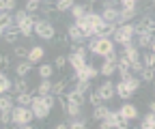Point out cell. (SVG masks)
Segmentation results:
<instances>
[{"mask_svg": "<svg viewBox=\"0 0 155 129\" xmlns=\"http://www.w3.org/2000/svg\"><path fill=\"white\" fill-rule=\"evenodd\" d=\"M99 73L104 78H112L114 73H116V63H112V60H106L104 58V65L99 67Z\"/></svg>", "mask_w": 155, "mask_h": 129, "instance_id": "cell-23", "label": "cell"}, {"mask_svg": "<svg viewBox=\"0 0 155 129\" xmlns=\"http://www.w3.org/2000/svg\"><path fill=\"white\" fill-rule=\"evenodd\" d=\"M35 34L43 41H54L56 39V28L52 24V20H45V17H39L35 22Z\"/></svg>", "mask_w": 155, "mask_h": 129, "instance_id": "cell-3", "label": "cell"}, {"mask_svg": "<svg viewBox=\"0 0 155 129\" xmlns=\"http://www.w3.org/2000/svg\"><path fill=\"white\" fill-rule=\"evenodd\" d=\"M32 95L30 93H19L17 95V103H22V105H32Z\"/></svg>", "mask_w": 155, "mask_h": 129, "instance_id": "cell-41", "label": "cell"}, {"mask_svg": "<svg viewBox=\"0 0 155 129\" xmlns=\"http://www.w3.org/2000/svg\"><path fill=\"white\" fill-rule=\"evenodd\" d=\"M116 97H121V99H125V101L134 97V90L127 86V82H125V80H121L119 84H116Z\"/></svg>", "mask_w": 155, "mask_h": 129, "instance_id": "cell-18", "label": "cell"}, {"mask_svg": "<svg viewBox=\"0 0 155 129\" xmlns=\"http://www.w3.org/2000/svg\"><path fill=\"white\" fill-rule=\"evenodd\" d=\"M0 11H7V13L15 11V0H0Z\"/></svg>", "mask_w": 155, "mask_h": 129, "instance_id": "cell-42", "label": "cell"}, {"mask_svg": "<svg viewBox=\"0 0 155 129\" xmlns=\"http://www.w3.org/2000/svg\"><path fill=\"white\" fill-rule=\"evenodd\" d=\"M26 11H28V13H37V11H41V2L28 0V2H26Z\"/></svg>", "mask_w": 155, "mask_h": 129, "instance_id": "cell-43", "label": "cell"}, {"mask_svg": "<svg viewBox=\"0 0 155 129\" xmlns=\"http://www.w3.org/2000/svg\"><path fill=\"white\" fill-rule=\"evenodd\" d=\"M110 112H112V110H110V108L106 105V101H104V103H99V105L93 108V118H95V121H104V118L110 116Z\"/></svg>", "mask_w": 155, "mask_h": 129, "instance_id": "cell-16", "label": "cell"}, {"mask_svg": "<svg viewBox=\"0 0 155 129\" xmlns=\"http://www.w3.org/2000/svg\"><path fill=\"white\" fill-rule=\"evenodd\" d=\"M52 73H54V65H48V63H41L39 65V76L43 78H52Z\"/></svg>", "mask_w": 155, "mask_h": 129, "instance_id": "cell-31", "label": "cell"}, {"mask_svg": "<svg viewBox=\"0 0 155 129\" xmlns=\"http://www.w3.org/2000/svg\"><path fill=\"white\" fill-rule=\"evenodd\" d=\"M69 13L73 15V20H80V17H84V15L88 13V7H86V5H73V9H71Z\"/></svg>", "mask_w": 155, "mask_h": 129, "instance_id": "cell-28", "label": "cell"}, {"mask_svg": "<svg viewBox=\"0 0 155 129\" xmlns=\"http://www.w3.org/2000/svg\"><path fill=\"white\" fill-rule=\"evenodd\" d=\"M32 110H35V116H37L39 121L48 118V116H50V112H52V108L45 103L43 95H37V97L32 99Z\"/></svg>", "mask_w": 155, "mask_h": 129, "instance_id": "cell-5", "label": "cell"}, {"mask_svg": "<svg viewBox=\"0 0 155 129\" xmlns=\"http://www.w3.org/2000/svg\"><path fill=\"white\" fill-rule=\"evenodd\" d=\"M0 93H13V82L9 80L7 73H0Z\"/></svg>", "mask_w": 155, "mask_h": 129, "instance_id": "cell-25", "label": "cell"}, {"mask_svg": "<svg viewBox=\"0 0 155 129\" xmlns=\"http://www.w3.org/2000/svg\"><path fill=\"white\" fill-rule=\"evenodd\" d=\"M32 118H37L32 105L17 103V105L13 108V123H11V125H15V127H19V129H32V125H30Z\"/></svg>", "mask_w": 155, "mask_h": 129, "instance_id": "cell-1", "label": "cell"}, {"mask_svg": "<svg viewBox=\"0 0 155 129\" xmlns=\"http://www.w3.org/2000/svg\"><path fill=\"white\" fill-rule=\"evenodd\" d=\"M142 60H144V67H149V69H155V52H147L144 56H142Z\"/></svg>", "mask_w": 155, "mask_h": 129, "instance_id": "cell-38", "label": "cell"}, {"mask_svg": "<svg viewBox=\"0 0 155 129\" xmlns=\"http://www.w3.org/2000/svg\"><path fill=\"white\" fill-rule=\"evenodd\" d=\"M13 93L19 95V93H30V84H28V78H17L13 82Z\"/></svg>", "mask_w": 155, "mask_h": 129, "instance_id": "cell-21", "label": "cell"}, {"mask_svg": "<svg viewBox=\"0 0 155 129\" xmlns=\"http://www.w3.org/2000/svg\"><path fill=\"white\" fill-rule=\"evenodd\" d=\"M149 112H153V114H155V101H151V103H149Z\"/></svg>", "mask_w": 155, "mask_h": 129, "instance_id": "cell-48", "label": "cell"}, {"mask_svg": "<svg viewBox=\"0 0 155 129\" xmlns=\"http://www.w3.org/2000/svg\"><path fill=\"white\" fill-rule=\"evenodd\" d=\"M28 52H30V50H26V45H15V50H13V56H17V58L26 60V58H28Z\"/></svg>", "mask_w": 155, "mask_h": 129, "instance_id": "cell-37", "label": "cell"}, {"mask_svg": "<svg viewBox=\"0 0 155 129\" xmlns=\"http://www.w3.org/2000/svg\"><path fill=\"white\" fill-rule=\"evenodd\" d=\"M121 56H125L129 63H138V60H140V47L136 45L134 41H131V43H125V45H123V52H121Z\"/></svg>", "mask_w": 155, "mask_h": 129, "instance_id": "cell-7", "label": "cell"}, {"mask_svg": "<svg viewBox=\"0 0 155 129\" xmlns=\"http://www.w3.org/2000/svg\"><path fill=\"white\" fill-rule=\"evenodd\" d=\"M91 82L93 80H78L75 84H71L73 88H78V90H80V93H88V90H91Z\"/></svg>", "mask_w": 155, "mask_h": 129, "instance_id": "cell-35", "label": "cell"}, {"mask_svg": "<svg viewBox=\"0 0 155 129\" xmlns=\"http://www.w3.org/2000/svg\"><path fill=\"white\" fill-rule=\"evenodd\" d=\"M78 76H80V80H95L97 76H101V73H99V69L95 65H86L84 69L78 71Z\"/></svg>", "mask_w": 155, "mask_h": 129, "instance_id": "cell-14", "label": "cell"}, {"mask_svg": "<svg viewBox=\"0 0 155 129\" xmlns=\"http://www.w3.org/2000/svg\"><path fill=\"white\" fill-rule=\"evenodd\" d=\"M75 24L82 28V32L86 34V39L95 37V20H93V11H88L84 17H80V20H75Z\"/></svg>", "mask_w": 155, "mask_h": 129, "instance_id": "cell-6", "label": "cell"}, {"mask_svg": "<svg viewBox=\"0 0 155 129\" xmlns=\"http://www.w3.org/2000/svg\"><path fill=\"white\" fill-rule=\"evenodd\" d=\"M13 99L9 97V93H5L2 97H0V110H13Z\"/></svg>", "mask_w": 155, "mask_h": 129, "instance_id": "cell-36", "label": "cell"}, {"mask_svg": "<svg viewBox=\"0 0 155 129\" xmlns=\"http://www.w3.org/2000/svg\"><path fill=\"white\" fill-rule=\"evenodd\" d=\"M142 129H155V114L153 112H149V114H144V118H142V125H140Z\"/></svg>", "mask_w": 155, "mask_h": 129, "instance_id": "cell-32", "label": "cell"}, {"mask_svg": "<svg viewBox=\"0 0 155 129\" xmlns=\"http://www.w3.org/2000/svg\"><path fill=\"white\" fill-rule=\"evenodd\" d=\"M54 127H56V129H67V127H69V123H56Z\"/></svg>", "mask_w": 155, "mask_h": 129, "instance_id": "cell-47", "label": "cell"}, {"mask_svg": "<svg viewBox=\"0 0 155 129\" xmlns=\"http://www.w3.org/2000/svg\"><path fill=\"white\" fill-rule=\"evenodd\" d=\"M69 78H63V80H58V82H54V86H52V93L56 95V97H65V93H67V88H69Z\"/></svg>", "mask_w": 155, "mask_h": 129, "instance_id": "cell-17", "label": "cell"}, {"mask_svg": "<svg viewBox=\"0 0 155 129\" xmlns=\"http://www.w3.org/2000/svg\"><path fill=\"white\" fill-rule=\"evenodd\" d=\"M112 39H114V43H119V45L131 43V41L136 39V28H134V24H129V22L119 24V28H116L114 34H112Z\"/></svg>", "mask_w": 155, "mask_h": 129, "instance_id": "cell-4", "label": "cell"}, {"mask_svg": "<svg viewBox=\"0 0 155 129\" xmlns=\"http://www.w3.org/2000/svg\"><path fill=\"white\" fill-rule=\"evenodd\" d=\"M125 82H127V86H129V88L134 90V93H136V90L140 88V84H142V78H134V76H129Z\"/></svg>", "mask_w": 155, "mask_h": 129, "instance_id": "cell-39", "label": "cell"}, {"mask_svg": "<svg viewBox=\"0 0 155 129\" xmlns=\"http://www.w3.org/2000/svg\"><path fill=\"white\" fill-rule=\"evenodd\" d=\"M138 13H140L138 7H121V22H131Z\"/></svg>", "mask_w": 155, "mask_h": 129, "instance_id": "cell-22", "label": "cell"}, {"mask_svg": "<svg viewBox=\"0 0 155 129\" xmlns=\"http://www.w3.org/2000/svg\"><path fill=\"white\" fill-rule=\"evenodd\" d=\"M121 2V7H138L136 2H138V0H119Z\"/></svg>", "mask_w": 155, "mask_h": 129, "instance_id": "cell-45", "label": "cell"}, {"mask_svg": "<svg viewBox=\"0 0 155 129\" xmlns=\"http://www.w3.org/2000/svg\"><path fill=\"white\" fill-rule=\"evenodd\" d=\"M97 90H99V95H101L104 101H110V99L116 95V84H112V80H108V82H104Z\"/></svg>", "mask_w": 155, "mask_h": 129, "instance_id": "cell-11", "label": "cell"}, {"mask_svg": "<svg viewBox=\"0 0 155 129\" xmlns=\"http://www.w3.org/2000/svg\"><path fill=\"white\" fill-rule=\"evenodd\" d=\"M86 99H88V103L95 108V105H99V103H104V99H101V95H99V90H88L86 93Z\"/></svg>", "mask_w": 155, "mask_h": 129, "instance_id": "cell-29", "label": "cell"}, {"mask_svg": "<svg viewBox=\"0 0 155 129\" xmlns=\"http://www.w3.org/2000/svg\"><path fill=\"white\" fill-rule=\"evenodd\" d=\"M140 78H142V82H153V80H155V69L144 67V69H142V73H140Z\"/></svg>", "mask_w": 155, "mask_h": 129, "instance_id": "cell-40", "label": "cell"}, {"mask_svg": "<svg viewBox=\"0 0 155 129\" xmlns=\"http://www.w3.org/2000/svg\"><path fill=\"white\" fill-rule=\"evenodd\" d=\"M69 127H71V129H86V127H88V121L82 118V116H75V118L69 123Z\"/></svg>", "mask_w": 155, "mask_h": 129, "instance_id": "cell-33", "label": "cell"}, {"mask_svg": "<svg viewBox=\"0 0 155 129\" xmlns=\"http://www.w3.org/2000/svg\"><path fill=\"white\" fill-rule=\"evenodd\" d=\"M35 2H43V0H35Z\"/></svg>", "mask_w": 155, "mask_h": 129, "instance_id": "cell-49", "label": "cell"}, {"mask_svg": "<svg viewBox=\"0 0 155 129\" xmlns=\"http://www.w3.org/2000/svg\"><path fill=\"white\" fill-rule=\"evenodd\" d=\"M67 34H69V39H71V41H75V43H84V41H86V34L82 32V28L78 26L75 22L67 28Z\"/></svg>", "mask_w": 155, "mask_h": 129, "instance_id": "cell-12", "label": "cell"}, {"mask_svg": "<svg viewBox=\"0 0 155 129\" xmlns=\"http://www.w3.org/2000/svg\"><path fill=\"white\" fill-rule=\"evenodd\" d=\"M73 5H75V0H56V9L61 11V13L71 11V9H73Z\"/></svg>", "mask_w": 155, "mask_h": 129, "instance_id": "cell-30", "label": "cell"}, {"mask_svg": "<svg viewBox=\"0 0 155 129\" xmlns=\"http://www.w3.org/2000/svg\"><path fill=\"white\" fill-rule=\"evenodd\" d=\"M153 32H142V34H136V39H134V43L138 45L140 50H147L149 45H151V41H153Z\"/></svg>", "mask_w": 155, "mask_h": 129, "instance_id": "cell-19", "label": "cell"}, {"mask_svg": "<svg viewBox=\"0 0 155 129\" xmlns=\"http://www.w3.org/2000/svg\"><path fill=\"white\" fill-rule=\"evenodd\" d=\"M101 17L108 22H121V9H116L114 5L112 7H104L101 9Z\"/></svg>", "mask_w": 155, "mask_h": 129, "instance_id": "cell-13", "label": "cell"}, {"mask_svg": "<svg viewBox=\"0 0 155 129\" xmlns=\"http://www.w3.org/2000/svg\"><path fill=\"white\" fill-rule=\"evenodd\" d=\"M11 24H15V15H9L7 11H2V15H0V32L5 28H9Z\"/></svg>", "mask_w": 155, "mask_h": 129, "instance_id": "cell-27", "label": "cell"}, {"mask_svg": "<svg viewBox=\"0 0 155 129\" xmlns=\"http://www.w3.org/2000/svg\"><path fill=\"white\" fill-rule=\"evenodd\" d=\"M67 58H69V67H71L73 71H80V69H84V67H86V56H84V54L71 52Z\"/></svg>", "mask_w": 155, "mask_h": 129, "instance_id": "cell-10", "label": "cell"}, {"mask_svg": "<svg viewBox=\"0 0 155 129\" xmlns=\"http://www.w3.org/2000/svg\"><path fill=\"white\" fill-rule=\"evenodd\" d=\"M30 69H32V63L26 58V60H22V63H17V67H15V73H17V78H28Z\"/></svg>", "mask_w": 155, "mask_h": 129, "instance_id": "cell-24", "label": "cell"}, {"mask_svg": "<svg viewBox=\"0 0 155 129\" xmlns=\"http://www.w3.org/2000/svg\"><path fill=\"white\" fill-rule=\"evenodd\" d=\"M0 123H2V127H9V123H13V110H2L0 112Z\"/></svg>", "mask_w": 155, "mask_h": 129, "instance_id": "cell-34", "label": "cell"}, {"mask_svg": "<svg viewBox=\"0 0 155 129\" xmlns=\"http://www.w3.org/2000/svg\"><path fill=\"white\" fill-rule=\"evenodd\" d=\"M116 28H119V22H108V20H104L99 26L95 28V34H97V37H112Z\"/></svg>", "mask_w": 155, "mask_h": 129, "instance_id": "cell-8", "label": "cell"}, {"mask_svg": "<svg viewBox=\"0 0 155 129\" xmlns=\"http://www.w3.org/2000/svg\"><path fill=\"white\" fill-rule=\"evenodd\" d=\"M116 73L121 76V80H127L129 76H134V71H131V63H129L125 56H121V58H119V63H116Z\"/></svg>", "mask_w": 155, "mask_h": 129, "instance_id": "cell-9", "label": "cell"}, {"mask_svg": "<svg viewBox=\"0 0 155 129\" xmlns=\"http://www.w3.org/2000/svg\"><path fill=\"white\" fill-rule=\"evenodd\" d=\"M0 63H2V69L11 67V58H9V56H5V54H2V56H0Z\"/></svg>", "mask_w": 155, "mask_h": 129, "instance_id": "cell-46", "label": "cell"}, {"mask_svg": "<svg viewBox=\"0 0 155 129\" xmlns=\"http://www.w3.org/2000/svg\"><path fill=\"white\" fill-rule=\"evenodd\" d=\"M153 93H155V88H153Z\"/></svg>", "mask_w": 155, "mask_h": 129, "instance_id": "cell-50", "label": "cell"}, {"mask_svg": "<svg viewBox=\"0 0 155 129\" xmlns=\"http://www.w3.org/2000/svg\"><path fill=\"white\" fill-rule=\"evenodd\" d=\"M69 65V58L67 56H56V60H54V67L56 69H63V67H67Z\"/></svg>", "mask_w": 155, "mask_h": 129, "instance_id": "cell-44", "label": "cell"}, {"mask_svg": "<svg viewBox=\"0 0 155 129\" xmlns=\"http://www.w3.org/2000/svg\"><path fill=\"white\" fill-rule=\"evenodd\" d=\"M119 112H121V116H123V118H127V121L138 118V108H136L134 103H123Z\"/></svg>", "mask_w": 155, "mask_h": 129, "instance_id": "cell-15", "label": "cell"}, {"mask_svg": "<svg viewBox=\"0 0 155 129\" xmlns=\"http://www.w3.org/2000/svg\"><path fill=\"white\" fill-rule=\"evenodd\" d=\"M43 56H45V50H43L41 45H35V47H30V52H28V60H30L32 65L41 63V60H43Z\"/></svg>", "mask_w": 155, "mask_h": 129, "instance_id": "cell-20", "label": "cell"}, {"mask_svg": "<svg viewBox=\"0 0 155 129\" xmlns=\"http://www.w3.org/2000/svg\"><path fill=\"white\" fill-rule=\"evenodd\" d=\"M88 50L95 54V56H101L106 58L110 52H114V39H110V37H91L88 41Z\"/></svg>", "mask_w": 155, "mask_h": 129, "instance_id": "cell-2", "label": "cell"}, {"mask_svg": "<svg viewBox=\"0 0 155 129\" xmlns=\"http://www.w3.org/2000/svg\"><path fill=\"white\" fill-rule=\"evenodd\" d=\"M52 86H54V84L50 82V78H43L41 82H39V86H37V93H39V95H50V93H52Z\"/></svg>", "mask_w": 155, "mask_h": 129, "instance_id": "cell-26", "label": "cell"}]
</instances>
